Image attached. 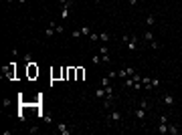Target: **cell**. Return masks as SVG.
I'll return each instance as SVG.
<instances>
[{"mask_svg":"<svg viewBox=\"0 0 182 135\" xmlns=\"http://www.w3.org/2000/svg\"><path fill=\"white\" fill-rule=\"evenodd\" d=\"M122 38H124V42L128 44L130 51H138V36H136V34H134V36H132V34H124Z\"/></svg>","mask_w":182,"mask_h":135,"instance_id":"cell-1","label":"cell"},{"mask_svg":"<svg viewBox=\"0 0 182 135\" xmlns=\"http://www.w3.org/2000/svg\"><path fill=\"white\" fill-rule=\"evenodd\" d=\"M2 77H8V79L14 77V63H10L6 69H2Z\"/></svg>","mask_w":182,"mask_h":135,"instance_id":"cell-2","label":"cell"},{"mask_svg":"<svg viewBox=\"0 0 182 135\" xmlns=\"http://www.w3.org/2000/svg\"><path fill=\"white\" fill-rule=\"evenodd\" d=\"M107 119H109L111 123H120V121H122V113H120V111H111V113L107 115Z\"/></svg>","mask_w":182,"mask_h":135,"instance_id":"cell-3","label":"cell"},{"mask_svg":"<svg viewBox=\"0 0 182 135\" xmlns=\"http://www.w3.org/2000/svg\"><path fill=\"white\" fill-rule=\"evenodd\" d=\"M29 77H31V79L39 77V67H37L35 63H29Z\"/></svg>","mask_w":182,"mask_h":135,"instance_id":"cell-4","label":"cell"},{"mask_svg":"<svg viewBox=\"0 0 182 135\" xmlns=\"http://www.w3.org/2000/svg\"><path fill=\"white\" fill-rule=\"evenodd\" d=\"M57 131H59L61 135H69V133H71L73 129H71V127H67L65 123H57Z\"/></svg>","mask_w":182,"mask_h":135,"instance_id":"cell-5","label":"cell"},{"mask_svg":"<svg viewBox=\"0 0 182 135\" xmlns=\"http://www.w3.org/2000/svg\"><path fill=\"white\" fill-rule=\"evenodd\" d=\"M134 113H136V119H138V121H144V119H146V115H148V111L140 107V109H136Z\"/></svg>","mask_w":182,"mask_h":135,"instance_id":"cell-6","label":"cell"},{"mask_svg":"<svg viewBox=\"0 0 182 135\" xmlns=\"http://www.w3.org/2000/svg\"><path fill=\"white\" fill-rule=\"evenodd\" d=\"M156 131L160 133V135H166V133H168V123H158Z\"/></svg>","mask_w":182,"mask_h":135,"instance_id":"cell-7","label":"cell"},{"mask_svg":"<svg viewBox=\"0 0 182 135\" xmlns=\"http://www.w3.org/2000/svg\"><path fill=\"white\" fill-rule=\"evenodd\" d=\"M55 32H57V30H55V22H51V24H49V28L45 30V36H47V38H51Z\"/></svg>","mask_w":182,"mask_h":135,"instance_id":"cell-8","label":"cell"},{"mask_svg":"<svg viewBox=\"0 0 182 135\" xmlns=\"http://www.w3.org/2000/svg\"><path fill=\"white\" fill-rule=\"evenodd\" d=\"M105 95H107V93H105V87H101V85H99V87L95 89V97H99V99H105Z\"/></svg>","mask_w":182,"mask_h":135,"instance_id":"cell-9","label":"cell"},{"mask_svg":"<svg viewBox=\"0 0 182 135\" xmlns=\"http://www.w3.org/2000/svg\"><path fill=\"white\" fill-rule=\"evenodd\" d=\"M69 8H71V4H63V8H61V18H69Z\"/></svg>","mask_w":182,"mask_h":135,"instance_id":"cell-10","label":"cell"},{"mask_svg":"<svg viewBox=\"0 0 182 135\" xmlns=\"http://www.w3.org/2000/svg\"><path fill=\"white\" fill-rule=\"evenodd\" d=\"M168 133H170V135H178V133H180V127H178V125H168Z\"/></svg>","mask_w":182,"mask_h":135,"instance_id":"cell-11","label":"cell"},{"mask_svg":"<svg viewBox=\"0 0 182 135\" xmlns=\"http://www.w3.org/2000/svg\"><path fill=\"white\" fill-rule=\"evenodd\" d=\"M162 99H164V103H166L168 107H172V105H174V97H172V95H164Z\"/></svg>","mask_w":182,"mask_h":135,"instance_id":"cell-12","label":"cell"},{"mask_svg":"<svg viewBox=\"0 0 182 135\" xmlns=\"http://www.w3.org/2000/svg\"><path fill=\"white\" fill-rule=\"evenodd\" d=\"M109 38H111L109 32H99V40H101V42H109Z\"/></svg>","mask_w":182,"mask_h":135,"instance_id":"cell-13","label":"cell"},{"mask_svg":"<svg viewBox=\"0 0 182 135\" xmlns=\"http://www.w3.org/2000/svg\"><path fill=\"white\" fill-rule=\"evenodd\" d=\"M51 77H53V79H59V77H63V69H55V71H51Z\"/></svg>","mask_w":182,"mask_h":135,"instance_id":"cell-14","label":"cell"},{"mask_svg":"<svg viewBox=\"0 0 182 135\" xmlns=\"http://www.w3.org/2000/svg\"><path fill=\"white\" fill-rule=\"evenodd\" d=\"M146 24H148V26H154V24H156V18H154V14L146 16Z\"/></svg>","mask_w":182,"mask_h":135,"instance_id":"cell-15","label":"cell"},{"mask_svg":"<svg viewBox=\"0 0 182 135\" xmlns=\"http://www.w3.org/2000/svg\"><path fill=\"white\" fill-rule=\"evenodd\" d=\"M83 77H85V69L77 67V81H83Z\"/></svg>","mask_w":182,"mask_h":135,"instance_id":"cell-16","label":"cell"},{"mask_svg":"<svg viewBox=\"0 0 182 135\" xmlns=\"http://www.w3.org/2000/svg\"><path fill=\"white\" fill-rule=\"evenodd\" d=\"M144 40H146V42H152V40H154V32H150V30L144 32Z\"/></svg>","mask_w":182,"mask_h":135,"instance_id":"cell-17","label":"cell"},{"mask_svg":"<svg viewBox=\"0 0 182 135\" xmlns=\"http://www.w3.org/2000/svg\"><path fill=\"white\" fill-rule=\"evenodd\" d=\"M79 30H81V34H83V36H89V34H91V28H89V26H81Z\"/></svg>","mask_w":182,"mask_h":135,"instance_id":"cell-18","label":"cell"},{"mask_svg":"<svg viewBox=\"0 0 182 135\" xmlns=\"http://www.w3.org/2000/svg\"><path fill=\"white\" fill-rule=\"evenodd\" d=\"M87 38H89L91 42H97V40H99V34H97V32H91V34H89Z\"/></svg>","mask_w":182,"mask_h":135,"instance_id":"cell-19","label":"cell"},{"mask_svg":"<svg viewBox=\"0 0 182 135\" xmlns=\"http://www.w3.org/2000/svg\"><path fill=\"white\" fill-rule=\"evenodd\" d=\"M140 107H142V109H146V111H148V109H150V101H148V99H144V101H142V103H140Z\"/></svg>","mask_w":182,"mask_h":135,"instance_id":"cell-20","label":"cell"},{"mask_svg":"<svg viewBox=\"0 0 182 135\" xmlns=\"http://www.w3.org/2000/svg\"><path fill=\"white\" fill-rule=\"evenodd\" d=\"M91 61H93L95 65H99V63H103V61H101V55H95V57H93V59H91Z\"/></svg>","mask_w":182,"mask_h":135,"instance_id":"cell-21","label":"cell"},{"mask_svg":"<svg viewBox=\"0 0 182 135\" xmlns=\"http://www.w3.org/2000/svg\"><path fill=\"white\" fill-rule=\"evenodd\" d=\"M101 61H103L105 65H109V63H111V59H109V55H101Z\"/></svg>","mask_w":182,"mask_h":135,"instance_id":"cell-22","label":"cell"},{"mask_svg":"<svg viewBox=\"0 0 182 135\" xmlns=\"http://www.w3.org/2000/svg\"><path fill=\"white\" fill-rule=\"evenodd\" d=\"M152 87H154V89L160 87V79H152Z\"/></svg>","mask_w":182,"mask_h":135,"instance_id":"cell-23","label":"cell"},{"mask_svg":"<svg viewBox=\"0 0 182 135\" xmlns=\"http://www.w3.org/2000/svg\"><path fill=\"white\" fill-rule=\"evenodd\" d=\"M55 30H57V32H65V26H63V24H55Z\"/></svg>","mask_w":182,"mask_h":135,"instance_id":"cell-24","label":"cell"},{"mask_svg":"<svg viewBox=\"0 0 182 135\" xmlns=\"http://www.w3.org/2000/svg\"><path fill=\"white\" fill-rule=\"evenodd\" d=\"M71 36H73V38H79V36H83V34H81V30H73Z\"/></svg>","mask_w":182,"mask_h":135,"instance_id":"cell-25","label":"cell"},{"mask_svg":"<svg viewBox=\"0 0 182 135\" xmlns=\"http://www.w3.org/2000/svg\"><path fill=\"white\" fill-rule=\"evenodd\" d=\"M107 85H109V77H103L101 79V87H107Z\"/></svg>","mask_w":182,"mask_h":135,"instance_id":"cell-26","label":"cell"},{"mask_svg":"<svg viewBox=\"0 0 182 135\" xmlns=\"http://www.w3.org/2000/svg\"><path fill=\"white\" fill-rule=\"evenodd\" d=\"M107 51H109V49H107V47H105V44H103V47L99 49V55H107Z\"/></svg>","mask_w":182,"mask_h":135,"instance_id":"cell-27","label":"cell"},{"mask_svg":"<svg viewBox=\"0 0 182 135\" xmlns=\"http://www.w3.org/2000/svg\"><path fill=\"white\" fill-rule=\"evenodd\" d=\"M150 44H152V49H160V42H158V40H152Z\"/></svg>","mask_w":182,"mask_h":135,"instance_id":"cell-28","label":"cell"},{"mask_svg":"<svg viewBox=\"0 0 182 135\" xmlns=\"http://www.w3.org/2000/svg\"><path fill=\"white\" fill-rule=\"evenodd\" d=\"M126 69H128V75H130V77L136 73V69H134V67H126Z\"/></svg>","mask_w":182,"mask_h":135,"instance_id":"cell-29","label":"cell"},{"mask_svg":"<svg viewBox=\"0 0 182 135\" xmlns=\"http://www.w3.org/2000/svg\"><path fill=\"white\" fill-rule=\"evenodd\" d=\"M107 77H109V79H116V77H118V71H109Z\"/></svg>","mask_w":182,"mask_h":135,"instance_id":"cell-30","label":"cell"},{"mask_svg":"<svg viewBox=\"0 0 182 135\" xmlns=\"http://www.w3.org/2000/svg\"><path fill=\"white\" fill-rule=\"evenodd\" d=\"M61 4H73V0H61Z\"/></svg>","mask_w":182,"mask_h":135,"instance_id":"cell-31","label":"cell"},{"mask_svg":"<svg viewBox=\"0 0 182 135\" xmlns=\"http://www.w3.org/2000/svg\"><path fill=\"white\" fill-rule=\"evenodd\" d=\"M138 2H140V0H130V6H136Z\"/></svg>","mask_w":182,"mask_h":135,"instance_id":"cell-32","label":"cell"},{"mask_svg":"<svg viewBox=\"0 0 182 135\" xmlns=\"http://www.w3.org/2000/svg\"><path fill=\"white\" fill-rule=\"evenodd\" d=\"M16 2H20V4H25V2H27V0H16Z\"/></svg>","mask_w":182,"mask_h":135,"instance_id":"cell-33","label":"cell"},{"mask_svg":"<svg viewBox=\"0 0 182 135\" xmlns=\"http://www.w3.org/2000/svg\"><path fill=\"white\" fill-rule=\"evenodd\" d=\"M6 2H14V0H6Z\"/></svg>","mask_w":182,"mask_h":135,"instance_id":"cell-34","label":"cell"},{"mask_svg":"<svg viewBox=\"0 0 182 135\" xmlns=\"http://www.w3.org/2000/svg\"><path fill=\"white\" fill-rule=\"evenodd\" d=\"M140 2H146V0H140Z\"/></svg>","mask_w":182,"mask_h":135,"instance_id":"cell-35","label":"cell"}]
</instances>
